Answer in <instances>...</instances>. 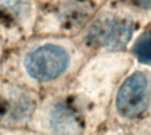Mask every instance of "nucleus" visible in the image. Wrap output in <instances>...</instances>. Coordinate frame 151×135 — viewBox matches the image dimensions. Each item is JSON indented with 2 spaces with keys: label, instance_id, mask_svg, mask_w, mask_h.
Segmentation results:
<instances>
[{
  "label": "nucleus",
  "instance_id": "1",
  "mask_svg": "<svg viewBox=\"0 0 151 135\" xmlns=\"http://www.w3.org/2000/svg\"><path fill=\"white\" fill-rule=\"evenodd\" d=\"M74 43L65 36L38 35L27 39L16 54V71L25 81L21 85H48L71 70L76 60Z\"/></svg>",
  "mask_w": 151,
  "mask_h": 135
},
{
  "label": "nucleus",
  "instance_id": "2",
  "mask_svg": "<svg viewBox=\"0 0 151 135\" xmlns=\"http://www.w3.org/2000/svg\"><path fill=\"white\" fill-rule=\"evenodd\" d=\"M134 31L130 13L112 7L97 11L80 31L83 43L92 49L119 50L129 43Z\"/></svg>",
  "mask_w": 151,
  "mask_h": 135
},
{
  "label": "nucleus",
  "instance_id": "3",
  "mask_svg": "<svg viewBox=\"0 0 151 135\" xmlns=\"http://www.w3.org/2000/svg\"><path fill=\"white\" fill-rule=\"evenodd\" d=\"M95 13L97 7L92 0H67L39 7L35 33L60 36V33L81 31Z\"/></svg>",
  "mask_w": 151,
  "mask_h": 135
},
{
  "label": "nucleus",
  "instance_id": "4",
  "mask_svg": "<svg viewBox=\"0 0 151 135\" xmlns=\"http://www.w3.org/2000/svg\"><path fill=\"white\" fill-rule=\"evenodd\" d=\"M38 0H0V38L4 45L25 42L35 35Z\"/></svg>",
  "mask_w": 151,
  "mask_h": 135
},
{
  "label": "nucleus",
  "instance_id": "5",
  "mask_svg": "<svg viewBox=\"0 0 151 135\" xmlns=\"http://www.w3.org/2000/svg\"><path fill=\"white\" fill-rule=\"evenodd\" d=\"M39 104L37 93L29 88L4 81L0 84V127L20 130L32 120Z\"/></svg>",
  "mask_w": 151,
  "mask_h": 135
},
{
  "label": "nucleus",
  "instance_id": "6",
  "mask_svg": "<svg viewBox=\"0 0 151 135\" xmlns=\"http://www.w3.org/2000/svg\"><path fill=\"white\" fill-rule=\"evenodd\" d=\"M29 124L46 135H81L83 121L74 104L63 97L46 102L34 114Z\"/></svg>",
  "mask_w": 151,
  "mask_h": 135
},
{
  "label": "nucleus",
  "instance_id": "7",
  "mask_svg": "<svg viewBox=\"0 0 151 135\" xmlns=\"http://www.w3.org/2000/svg\"><path fill=\"white\" fill-rule=\"evenodd\" d=\"M116 112L123 119H136L148 106V80L146 74L134 72L126 78L116 93Z\"/></svg>",
  "mask_w": 151,
  "mask_h": 135
},
{
  "label": "nucleus",
  "instance_id": "8",
  "mask_svg": "<svg viewBox=\"0 0 151 135\" xmlns=\"http://www.w3.org/2000/svg\"><path fill=\"white\" fill-rule=\"evenodd\" d=\"M136 57L144 64H151V32H144L133 48Z\"/></svg>",
  "mask_w": 151,
  "mask_h": 135
},
{
  "label": "nucleus",
  "instance_id": "9",
  "mask_svg": "<svg viewBox=\"0 0 151 135\" xmlns=\"http://www.w3.org/2000/svg\"><path fill=\"white\" fill-rule=\"evenodd\" d=\"M130 3L139 9H143V10L151 9V0H130Z\"/></svg>",
  "mask_w": 151,
  "mask_h": 135
},
{
  "label": "nucleus",
  "instance_id": "10",
  "mask_svg": "<svg viewBox=\"0 0 151 135\" xmlns=\"http://www.w3.org/2000/svg\"><path fill=\"white\" fill-rule=\"evenodd\" d=\"M0 135H38V134L28 132V131H22V130H4Z\"/></svg>",
  "mask_w": 151,
  "mask_h": 135
},
{
  "label": "nucleus",
  "instance_id": "11",
  "mask_svg": "<svg viewBox=\"0 0 151 135\" xmlns=\"http://www.w3.org/2000/svg\"><path fill=\"white\" fill-rule=\"evenodd\" d=\"M62 1H67V0H38V3H39V7H43V6L58 4V3H62Z\"/></svg>",
  "mask_w": 151,
  "mask_h": 135
},
{
  "label": "nucleus",
  "instance_id": "12",
  "mask_svg": "<svg viewBox=\"0 0 151 135\" xmlns=\"http://www.w3.org/2000/svg\"><path fill=\"white\" fill-rule=\"evenodd\" d=\"M3 50H4V42L0 38V60H1V56H3Z\"/></svg>",
  "mask_w": 151,
  "mask_h": 135
}]
</instances>
